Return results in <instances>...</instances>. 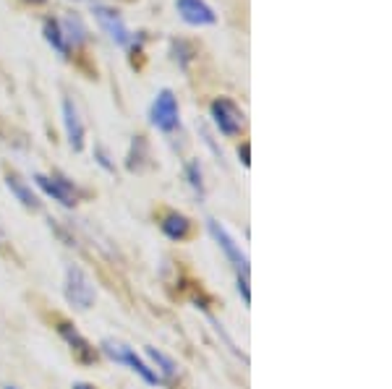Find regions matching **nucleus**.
<instances>
[{
	"instance_id": "nucleus-10",
	"label": "nucleus",
	"mask_w": 392,
	"mask_h": 389,
	"mask_svg": "<svg viewBox=\"0 0 392 389\" xmlns=\"http://www.w3.org/2000/svg\"><path fill=\"white\" fill-rule=\"evenodd\" d=\"M176 6H178L180 19L191 26H212L217 21L214 11L204 0H178Z\"/></svg>"
},
{
	"instance_id": "nucleus-9",
	"label": "nucleus",
	"mask_w": 392,
	"mask_h": 389,
	"mask_svg": "<svg viewBox=\"0 0 392 389\" xmlns=\"http://www.w3.org/2000/svg\"><path fill=\"white\" fill-rule=\"evenodd\" d=\"M63 126H66V136H68L71 149L73 152H82L86 131H84L82 115H79V110H76L71 97H66V99H63Z\"/></svg>"
},
{
	"instance_id": "nucleus-5",
	"label": "nucleus",
	"mask_w": 392,
	"mask_h": 389,
	"mask_svg": "<svg viewBox=\"0 0 392 389\" xmlns=\"http://www.w3.org/2000/svg\"><path fill=\"white\" fill-rule=\"evenodd\" d=\"M157 225H160V230L165 233L170 240H191V238L196 236V227L191 222L186 214L176 212V209H160L157 212Z\"/></svg>"
},
{
	"instance_id": "nucleus-8",
	"label": "nucleus",
	"mask_w": 392,
	"mask_h": 389,
	"mask_svg": "<svg viewBox=\"0 0 392 389\" xmlns=\"http://www.w3.org/2000/svg\"><path fill=\"white\" fill-rule=\"evenodd\" d=\"M35 180L50 199H55L63 207H76L79 204V193L71 186V180H66L60 175H35Z\"/></svg>"
},
{
	"instance_id": "nucleus-14",
	"label": "nucleus",
	"mask_w": 392,
	"mask_h": 389,
	"mask_svg": "<svg viewBox=\"0 0 392 389\" xmlns=\"http://www.w3.org/2000/svg\"><path fill=\"white\" fill-rule=\"evenodd\" d=\"M60 29H63V37H66V42L68 45H82L84 39H86V29L82 26V21L76 19V16H68V19H63L60 21Z\"/></svg>"
},
{
	"instance_id": "nucleus-15",
	"label": "nucleus",
	"mask_w": 392,
	"mask_h": 389,
	"mask_svg": "<svg viewBox=\"0 0 392 389\" xmlns=\"http://www.w3.org/2000/svg\"><path fill=\"white\" fill-rule=\"evenodd\" d=\"M186 178H189L191 189L196 191L199 196H204V183H202V167H199V162L194 160V162H189V167H186Z\"/></svg>"
},
{
	"instance_id": "nucleus-1",
	"label": "nucleus",
	"mask_w": 392,
	"mask_h": 389,
	"mask_svg": "<svg viewBox=\"0 0 392 389\" xmlns=\"http://www.w3.org/2000/svg\"><path fill=\"white\" fill-rule=\"evenodd\" d=\"M209 113H212V120L217 131L223 133V136H238L243 126H246V118H243V110L233 102V99H227V97H220V99H214L212 107H209Z\"/></svg>"
},
{
	"instance_id": "nucleus-21",
	"label": "nucleus",
	"mask_w": 392,
	"mask_h": 389,
	"mask_svg": "<svg viewBox=\"0 0 392 389\" xmlns=\"http://www.w3.org/2000/svg\"><path fill=\"white\" fill-rule=\"evenodd\" d=\"M26 3H45V0H26Z\"/></svg>"
},
{
	"instance_id": "nucleus-19",
	"label": "nucleus",
	"mask_w": 392,
	"mask_h": 389,
	"mask_svg": "<svg viewBox=\"0 0 392 389\" xmlns=\"http://www.w3.org/2000/svg\"><path fill=\"white\" fill-rule=\"evenodd\" d=\"M6 251V238H3V233H0V254Z\"/></svg>"
},
{
	"instance_id": "nucleus-4",
	"label": "nucleus",
	"mask_w": 392,
	"mask_h": 389,
	"mask_svg": "<svg viewBox=\"0 0 392 389\" xmlns=\"http://www.w3.org/2000/svg\"><path fill=\"white\" fill-rule=\"evenodd\" d=\"M95 19H97V24H100V29L110 37V42H115L118 48H129L133 35L129 32L126 21L118 16V11L105 8V6H95Z\"/></svg>"
},
{
	"instance_id": "nucleus-18",
	"label": "nucleus",
	"mask_w": 392,
	"mask_h": 389,
	"mask_svg": "<svg viewBox=\"0 0 392 389\" xmlns=\"http://www.w3.org/2000/svg\"><path fill=\"white\" fill-rule=\"evenodd\" d=\"M238 157H241V162L249 167V142H243V146L238 149Z\"/></svg>"
},
{
	"instance_id": "nucleus-3",
	"label": "nucleus",
	"mask_w": 392,
	"mask_h": 389,
	"mask_svg": "<svg viewBox=\"0 0 392 389\" xmlns=\"http://www.w3.org/2000/svg\"><path fill=\"white\" fill-rule=\"evenodd\" d=\"M152 123L162 133H173L178 129L180 115H178V102H176V95L170 89H162L157 99L152 102Z\"/></svg>"
},
{
	"instance_id": "nucleus-13",
	"label": "nucleus",
	"mask_w": 392,
	"mask_h": 389,
	"mask_svg": "<svg viewBox=\"0 0 392 389\" xmlns=\"http://www.w3.org/2000/svg\"><path fill=\"white\" fill-rule=\"evenodd\" d=\"M42 32H45V39L50 42V48L55 50L58 55H63V58H68V42H66V37H63V29H60L58 19H48L45 26H42Z\"/></svg>"
},
{
	"instance_id": "nucleus-16",
	"label": "nucleus",
	"mask_w": 392,
	"mask_h": 389,
	"mask_svg": "<svg viewBox=\"0 0 392 389\" xmlns=\"http://www.w3.org/2000/svg\"><path fill=\"white\" fill-rule=\"evenodd\" d=\"M238 293L243 295V303L249 306V303H251V293H249V274H238Z\"/></svg>"
},
{
	"instance_id": "nucleus-17",
	"label": "nucleus",
	"mask_w": 392,
	"mask_h": 389,
	"mask_svg": "<svg viewBox=\"0 0 392 389\" xmlns=\"http://www.w3.org/2000/svg\"><path fill=\"white\" fill-rule=\"evenodd\" d=\"M95 157H97V162L105 167V170H113V162H110V157H107V152L102 149V146H95Z\"/></svg>"
},
{
	"instance_id": "nucleus-11",
	"label": "nucleus",
	"mask_w": 392,
	"mask_h": 389,
	"mask_svg": "<svg viewBox=\"0 0 392 389\" xmlns=\"http://www.w3.org/2000/svg\"><path fill=\"white\" fill-rule=\"evenodd\" d=\"M6 186H8V191H11L16 199H19L21 207L32 209V212L39 209V199H37L35 193H32V189H29V186H26L24 180L16 175V173H8V175H6Z\"/></svg>"
},
{
	"instance_id": "nucleus-2",
	"label": "nucleus",
	"mask_w": 392,
	"mask_h": 389,
	"mask_svg": "<svg viewBox=\"0 0 392 389\" xmlns=\"http://www.w3.org/2000/svg\"><path fill=\"white\" fill-rule=\"evenodd\" d=\"M66 298L79 311H86L95 303V287L89 283V277L79 267H73V264L66 269Z\"/></svg>"
},
{
	"instance_id": "nucleus-6",
	"label": "nucleus",
	"mask_w": 392,
	"mask_h": 389,
	"mask_svg": "<svg viewBox=\"0 0 392 389\" xmlns=\"http://www.w3.org/2000/svg\"><path fill=\"white\" fill-rule=\"evenodd\" d=\"M53 321H55V330H58L60 337L71 345V353L76 355V361H82V363H92V361L97 358V350L89 345V342L84 340L79 332L73 330L71 321H66V319L58 316V314L53 316Z\"/></svg>"
},
{
	"instance_id": "nucleus-20",
	"label": "nucleus",
	"mask_w": 392,
	"mask_h": 389,
	"mask_svg": "<svg viewBox=\"0 0 392 389\" xmlns=\"http://www.w3.org/2000/svg\"><path fill=\"white\" fill-rule=\"evenodd\" d=\"M73 389H95V387H89V384H76Z\"/></svg>"
},
{
	"instance_id": "nucleus-22",
	"label": "nucleus",
	"mask_w": 392,
	"mask_h": 389,
	"mask_svg": "<svg viewBox=\"0 0 392 389\" xmlns=\"http://www.w3.org/2000/svg\"><path fill=\"white\" fill-rule=\"evenodd\" d=\"M6 389H16V387H6Z\"/></svg>"
},
{
	"instance_id": "nucleus-12",
	"label": "nucleus",
	"mask_w": 392,
	"mask_h": 389,
	"mask_svg": "<svg viewBox=\"0 0 392 389\" xmlns=\"http://www.w3.org/2000/svg\"><path fill=\"white\" fill-rule=\"evenodd\" d=\"M144 353L149 355V361L157 366L155 374L160 377L162 384H173V381L178 379V366L173 363V358H167L165 353H160V350H155V348H147Z\"/></svg>"
},
{
	"instance_id": "nucleus-7",
	"label": "nucleus",
	"mask_w": 392,
	"mask_h": 389,
	"mask_svg": "<svg viewBox=\"0 0 392 389\" xmlns=\"http://www.w3.org/2000/svg\"><path fill=\"white\" fill-rule=\"evenodd\" d=\"M207 227H209L212 238L217 240V246L223 248L227 259L233 261V267L238 269V274H249V259H246V254L241 251V246H238L236 240L227 236L225 227H223L220 222H214V220H207Z\"/></svg>"
}]
</instances>
